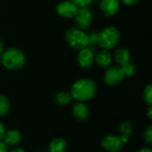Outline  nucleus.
<instances>
[{
    "label": "nucleus",
    "instance_id": "39448f33",
    "mask_svg": "<svg viewBox=\"0 0 152 152\" xmlns=\"http://www.w3.org/2000/svg\"><path fill=\"white\" fill-rule=\"evenodd\" d=\"M93 12L88 6L79 7L77 15L75 16V22L77 28L86 30L90 28L93 22Z\"/></svg>",
    "mask_w": 152,
    "mask_h": 152
},
{
    "label": "nucleus",
    "instance_id": "ddd939ff",
    "mask_svg": "<svg viewBox=\"0 0 152 152\" xmlns=\"http://www.w3.org/2000/svg\"><path fill=\"white\" fill-rule=\"evenodd\" d=\"M3 140L7 147H15L20 143L21 140V135L18 130L11 129L5 132Z\"/></svg>",
    "mask_w": 152,
    "mask_h": 152
},
{
    "label": "nucleus",
    "instance_id": "7ed1b4c3",
    "mask_svg": "<svg viewBox=\"0 0 152 152\" xmlns=\"http://www.w3.org/2000/svg\"><path fill=\"white\" fill-rule=\"evenodd\" d=\"M120 41V32L113 26L104 28L98 32L97 35V45L104 50H110L117 46Z\"/></svg>",
    "mask_w": 152,
    "mask_h": 152
},
{
    "label": "nucleus",
    "instance_id": "6e6552de",
    "mask_svg": "<svg viewBox=\"0 0 152 152\" xmlns=\"http://www.w3.org/2000/svg\"><path fill=\"white\" fill-rule=\"evenodd\" d=\"M94 49L87 46L80 51L77 54V63L80 67L87 69L90 68L94 62Z\"/></svg>",
    "mask_w": 152,
    "mask_h": 152
},
{
    "label": "nucleus",
    "instance_id": "f8f14e48",
    "mask_svg": "<svg viewBox=\"0 0 152 152\" xmlns=\"http://www.w3.org/2000/svg\"><path fill=\"white\" fill-rule=\"evenodd\" d=\"M94 61H96V64L99 67L106 69L111 65L112 61H113V56L109 50L102 49L97 53L96 57L94 58Z\"/></svg>",
    "mask_w": 152,
    "mask_h": 152
},
{
    "label": "nucleus",
    "instance_id": "f3484780",
    "mask_svg": "<svg viewBox=\"0 0 152 152\" xmlns=\"http://www.w3.org/2000/svg\"><path fill=\"white\" fill-rule=\"evenodd\" d=\"M72 99L73 98H72L70 93H69V92H60L55 96V102H56L57 105L65 106V105H68L71 102Z\"/></svg>",
    "mask_w": 152,
    "mask_h": 152
},
{
    "label": "nucleus",
    "instance_id": "c85d7f7f",
    "mask_svg": "<svg viewBox=\"0 0 152 152\" xmlns=\"http://www.w3.org/2000/svg\"><path fill=\"white\" fill-rule=\"evenodd\" d=\"M138 152H151V150L149 148H143V149L140 150Z\"/></svg>",
    "mask_w": 152,
    "mask_h": 152
},
{
    "label": "nucleus",
    "instance_id": "0eeeda50",
    "mask_svg": "<svg viewBox=\"0 0 152 152\" xmlns=\"http://www.w3.org/2000/svg\"><path fill=\"white\" fill-rule=\"evenodd\" d=\"M125 75L120 66H113L109 68L104 74V82L108 86H116L119 84L124 78Z\"/></svg>",
    "mask_w": 152,
    "mask_h": 152
},
{
    "label": "nucleus",
    "instance_id": "a878e982",
    "mask_svg": "<svg viewBox=\"0 0 152 152\" xmlns=\"http://www.w3.org/2000/svg\"><path fill=\"white\" fill-rule=\"evenodd\" d=\"M0 152H8V147L2 140L0 141Z\"/></svg>",
    "mask_w": 152,
    "mask_h": 152
},
{
    "label": "nucleus",
    "instance_id": "dca6fc26",
    "mask_svg": "<svg viewBox=\"0 0 152 152\" xmlns=\"http://www.w3.org/2000/svg\"><path fill=\"white\" fill-rule=\"evenodd\" d=\"M68 142L63 138H55L49 144V152H65Z\"/></svg>",
    "mask_w": 152,
    "mask_h": 152
},
{
    "label": "nucleus",
    "instance_id": "cd10ccee",
    "mask_svg": "<svg viewBox=\"0 0 152 152\" xmlns=\"http://www.w3.org/2000/svg\"><path fill=\"white\" fill-rule=\"evenodd\" d=\"M4 42L2 41V39L0 38V54L4 52Z\"/></svg>",
    "mask_w": 152,
    "mask_h": 152
},
{
    "label": "nucleus",
    "instance_id": "9d476101",
    "mask_svg": "<svg viewBox=\"0 0 152 152\" xmlns=\"http://www.w3.org/2000/svg\"><path fill=\"white\" fill-rule=\"evenodd\" d=\"M101 11L107 17H112L118 13L120 8L119 0H102L100 4Z\"/></svg>",
    "mask_w": 152,
    "mask_h": 152
},
{
    "label": "nucleus",
    "instance_id": "423d86ee",
    "mask_svg": "<svg viewBox=\"0 0 152 152\" xmlns=\"http://www.w3.org/2000/svg\"><path fill=\"white\" fill-rule=\"evenodd\" d=\"M79 6H77L76 4L71 2L70 0H65L61 3H59L56 6V12L57 14L61 17L67 18V19H72L75 18L78 12Z\"/></svg>",
    "mask_w": 152,
    "mask_h": 152
},
{
    "label": "nucleus",
    "instance_id": "bb28decb",
    "mask_svg": "<svg viewBox=\"0 0 152 152\" xmlns=\"http://www.w3.org/2000/svg\"><path fill=\"white\" fill-rule=\"evenodd\" d=\"M147 115H148L149 118H150V119H151V118H152V107L151 106H150V107H149V109H148V112H147Z\"/></svg>",
    "mask_w": 152,
    "mask_h": 152
},
{
    "label": "nucleus",
    "instance_id": "9b49d317",
    "mask_svg": "<svg viewBox=\"0 0 152 152\" xmlns=\"http://www.w3.org/2000/svg\"><path fill=\"white\" fill-rule=\"evenodd\" d=\"M72 114L76 119L79 121H86L90 117V110L84 102H77L72 107Z\"/></svg>",
    "mask_w": 152,
    "mask_h": 152
},
{
    "label": "nucleus",
    "instance_id": "2eb2a0df",
    "mask_svg": "<svg viewBox=\"0 0 152 152\" xmlns=\"http://www.w3.org/2000/svg\"><path fill=\"white\" fill-rule=\"evenodd\" d=\"M134 126L130 121H123L119 126V133H120V139L125 144L128 142L130 136L133 134Z\"/></svg>",
    "mask_w": 152,
    "mask_h": 152
},
{
    "label": "nucleus",
    "instance_id": "a211bd4d",
    "mask_svg": "<svg viewBox=\"0 0 152 152\" xmlns=\"http://www.w3.org/2000/svg\"><path fill=\"white\" fill-rule=\"evenodd\" d=\"M10 108V100L4 95H0V117H4L9 112Z\"/></svg>",
    "mask_w": 152,
    "mask_h": 152
},
{
    "label": "nucleus",
    "instance_id": "4468645a",
    "mask_svg": "<svg viewBox=\"0 0 152 152\" xmlns=\"http://www.w3.org/2000/svg\"><path fill=\"white\" fill-rule=\"evenodd\" d=\"M113 60L118 64V66H123L124 64L131 61V53L126 48H118L114 53Z\"/></svg>",
    "mask_w": 152,
    "mask_h": 152
},
{
    "label": "nucleus",
    "instance_id": "b1692460",
    "mask_svg": "<svg viewBox=\"0 0 152 152\" xmlns=\"http://www.w3.org/2000/svg\"><path fill=\"white\" fill-rule=\"evenodd\" d=\"M119 2L126 4V5H134L140 2V0H119Z\"/></svg>",
    "mask_w": 152,
    "mask_h": 152
},
{
    "label": "nucleus",
    "instance_id": "f257e3e1",
    "mask_svg": "<svg viewBox=\"0 0 152 152\" xmlns=\"http://www.w3.org/2000/svg\"><path fill=\"white\" fill-rule=\"evenodd\" d=\"M97 92L95 82L89 78H81L74 83L71 88V96L77 102H86L92 99Z\"/></svg>",
    "mask_w": 152,
    "mask_h": 152
},
{
    "label": "nucleus",
    "instance_id": "393cba45",
    "mask_svg": "<svg viewBox=\"0 0 152 152\" xmlns=\"http://www.w3.org/2000/svg\"><path fill=\"white\" fill-rule=\"evenodd\" d=\"M5 128H4V124H2L1 122H0V141L1 140H3V138H4V134H5Z\"/></svg>",
    "mask_w": 152,
    "mask_h": 152
},
{
    "label": "nucleus",
    "instance_id": "aec40b11",
    "mask_svg": "<svg viewBox=\"0 0 152 152\" xmlns=\"http://www.w3.org/2000/svg\"><path fill=\"white\" fill-rule=\"evenodd\" d=\"M143 99L149 106L152 104V86L150 84L148 85L143 91Z\"/></svg>",
    "mask_w": 152,
    "mask_h": 152
},
{
    "label": "nucleus",
    "instance_id": "1a4fd4ad",
    "mask_svg": "<svg viewBox=\"0 0 152 152\" xmlns=\"http://www.w3.org/2000/svg\"><path fill=\"white\" fill-rule=\"evenodd\" d=\"M102 146L108 152H119L122 150L124 143L119 136L110 134L102 139Z\"/></svg>",
    "mask_w": 152,
    "mask_h": 152
},
{
    "label": "nucleus",
    "instance_id": "20e7f679",
    "mask_svg": "<svg viewBox=\"0 0 152 152\" xmlns=\"http://www.w3.org/2000/svg\"><path fill=\"white\" fill-rule=\"evenodd\" d=\"M68 45L74 50L80 51L88 46V34L77 27H71L66 31Z\"/></svg>",
    "mask_w": 152,
    "mask_h": 152
},
{
    "label": "nucleus",
    "instance_id": "6ab92c4d",
    "mask_svg": "<svg viewBox=\"0 0 152 152\" xmlns=\"http://www.w3.org/2000/svg\"><path fill=\"white\" fill-rule=\"evenodd\" d=\"M120 67H121V69H122L125 77H132L136 73V67L131 61L127 62V63H126V64H124L123 66H120Z\"/></svg>",
    "mask_w": 152,
    "mask_h": 152
},
{
    "label": "nucleus",
    "instance_id": "412c9836",
    "mask_svg": "<svg viewBox=\"0 0 152 152\" xmlns=\"http://www.w3.org/2000/svg\"><path fill=\"white\" fill-rule=\"evenodd\" d=\"M97 35H98V32H95V31H93L90 34H88V41H89L88 46L94 49L95 45H97Z\"/></svg>",
    "mask_w": 152,
    "mask_h": 152
},
{
    "label": "nucleus",
    "instance_id": "4be33fe9",
    "mask_svg": "<svg viewBox=\"0 0 152 152\" xmlns=\"http://www.w3.org/2000/svg\"><path fill=\"white\" fill-rule=\"evenodd\" d=\"M144 140L148 144L152 143V126L151 125L148 126L144 131Z\"/></svg>",
    "mask_w": 152,
    "mask_h": 152
},
{
    "label": "nucleus",
    "instance_id": "7c9ffc66",
    "mask_svg": "<svg viewBox=\"0 0 152 152\" xmlns=\"http://www.w3.org/2000/svg\"><path fill=\"white\" fill-rule=\"evenodd\" d=\"M0 63H1V57H0Z\"/></svg>",
    "mask_w": 152,
    "mask_h": 152
},
{
    "label": "nucleus",
    "instance_id": "c756f323",
    "mask_svg": "<svg viewBox=\"0 0 152 152\" xmlns=\"http://www.w3.org/2000/svg\"><path fill=\"white\" fill-rule=\"evenodd\" d=\"M10 152H26L24 150H22V149H20V148H17V149H14V150H12V151H11Z\"/></svg>",
    "mask_w": 152,
    "mask_h": 152
},
{
    "label": "nucleus",
    "instance_id": "f03ea898",
    "mask_svg": "<svg viewBox=\"0 0 152 152\" xmlns=\"http://www.w3.org/2000/svg\"><path fill=\"white\" fill-rule=\"evenodd\" d=\"M0 57L3 66L10 70H19L23 68L26 63L25 53L20 49L15 47L4 50Z\"/></svg>",
    "mask_w": 152,
    "mask_h": 152
},
{
    "label": "nucleus",
    "instance_id": "5701e85b",
    "mask_svg": "<svg viewBox=\"0 0 152 152\" xmlns=\"http://www.w3.org/2000/svg\"><path fill=\"white\" fill-rule=\"evenodd\" d=\"M71 2H73L74 4H76L77 6L79 7H83V6H88L89 4H91L94 0H70Z\"/></svg>",
    "mask_w": 152,
    "mask_h": 152
}]
</instances>
